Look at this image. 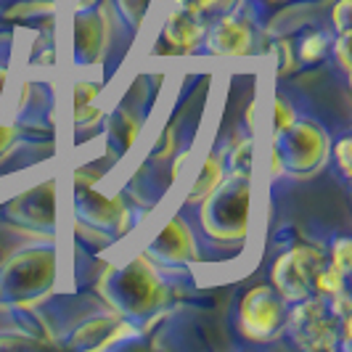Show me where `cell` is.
<instances>
[{"instance_id": "6da1fadb", "label": "cell", "mask_w": 352, "mask_h": 352, "mask_svg": "<svg viewBox=\"0 0 352 352\" xmlns=\"http://www.w3.org/2000/svg\"><path fill=\"white\" fill-rule=\"evenodd\" d=\"M101 294L124 316H146L164 302V286L148 257H138L124 267H111L101 281Z\"/></svg>"}, {"instance_id": "7a4b0ae2", "label": "cell", "mask_w": 352, "mask_h": 352, "mask_svg": "<svg viewBox=\"0 0 352 352\" xmlns=\"http://www.w3.org/2000/svg\"><path fill=\"white\" fill-rule=\"evenodd\" d=\"M201 223L214 239H244L249 228V177L230 175L228 183H220L204 199Z\"/></svg>"}, {"instance_id": "3957f363", "label": "cell", "mask_w": 352, "mask_h": 352, "mask_svg": "<svg viewBox=\"0 0 352 352\" xmlns=\"http://www.w3.org/2000/svg\"><path fill=\"white\" fill-rule=\"evenodd\" d=\"M56 276L53 249H30L16 254L0 273V292L11 300H32L51 289Z\"/></svg>"}, {"instance_id": "277c9868", "label": "cell", "mask_w": 352, "mask_h": 352, "mask_svg": "<svg viewBox=\"0 0 352 352\" xmlns=\"http://www.w3.org/2000/svg\"><path fill=\"white\" fill-rule=\"evenodd\" d=\"M323 267V254L316 247H294L278 257L273 283L283 300H305L316 289V276Z\"/></svg>"}, {"instance_id": "5b68a950", "label": "cell", "mask_w": 352, "mask_h": 352, "mask_svg": "<svg viewBox=\"0 0 352 352\" xmlns=\"http://www.w3.org/2000/svg\"><path fill=\"white\" fill-rule=\"evenodd\" d=\"M302 305L292 313V334L297 344L305 350H331L336 347V334H339V318L331 313V307L323 300H300Z\"/></svg>"}, {"instance_id": "8992f818", "label": "cell", "mask_w": 352, "mask_h": 352, "mask_svg": "<svg viewBox=\"0 0 352 352\" xmlns=\"http://www.w3.org/2000/svg\"><path fill=\"white\" fill-rule=\"evenodd\" d=\"M278 157L292 173H310L326 157V135L313 122H294L278 135Z\"/></svg>"}, {"instance_id": "52a82bcc", "label": "cell", "mask_w": 352, "mask_h": 352, "mask_svg": "<svg viewBox=\"0 0 352 352\" xmlns=\"http://www.w3.org/2000/svg\"><path fill=\"white\" fill-rule=\"evenodd\" d=\"M283 323V297L270 286L252 289L241 302V329L249 339H270Z\"/></svg>"}, {"instance_id": "ba28073f", "label": "cell", "mask_w": 352, "mask_h": 352, "mask_svg": "<svg viewBox=\"0 0 352 352\" xmlns=\"http://www.w3.org/2000/svg\"><path fill=\"white\" fill-rule=\"evenodd\" d=\"M148 254L157 257L159 263L167 265H186L194 263L199 257L194 236H191V230L186 228V223H180V220H173L167 228L159 233Z\"/></svg>"}, {"instance_id": "9c48e42d", "label": "cell", "mask_w": 352, "mask_h": 352, "mask_svg": "<svg viewBox=\"0 0 352 352\" xmlns=\"http://www.w3.org/2000/svg\"><path fill=\"white\" fill-rule=\"evenodd\" d=\"M106 19L101 14H82L74 19V58L80 61H98L106 48Z\"/></svg>"}, {"instance_id": "30bf717a", "label": "cell", "mask_w": 352, "mask_h": 352, "mask_svg": "<svg viewBox=\"0 0 352 352\" xmlns=\"http://www.w3.org/2000/svg\"><path fill=\"white\" fill-rule=\"evenodd\" d=\"M207 48L214 56H244L252 48V30L239 19L223 16L212 27Z\"/></svg>"}, {"instance_id": "8fae6325", "label": "cell", "mask_w": 352, "mask_h": 352, "mask_svg": "<svg viewBox=\"0 0 352 352\" xmlns=\"http://www.w3.org/2000/svg\"><path fill=\"white\" fill-rule=\"evenodd\" d=\"M164 37L170 45H175L180 51H191L204 37V21L199 16V11L188 6H180L177 11H173L164 21Z\"/></svg>"}, {"instance_id": "7c38bea8", "label": "cell", "mask_w": 352, "mask_h": 352, "mask_svg": "<svg viewBox=\"0 0 352 352\" xmlns=\"http://www.w3.org/2000/svg\"><path fill=\"white\" fill-rule=\"evenodd\" d=\"M77 207H80V214L90 223H96V226H106V228L124 226L122 199H104V196L82 188L80 196H77Z\"/></svg>"}, {"instance_id": "4fadbf2b", "label": "cell", "mask_w": 352, "mask_h": 352, "mask_svg": "<svg viewBox=\"0 0 352 352\" xmlns=\"http://www.w3.org/2000/svg\"><path fill=\"white\" fill-rule=\"evenodd\" d=\"M223 177H226V167H223L220 157H210L207 162H204V167H201L199 177H196L191 194H188V204H201V201H204V199L223 183Z\"/></svg>"}, {"instance_id": "5bb4252c", "label": "cell", "mask_w": 352, "mask_h": 352, "mask_svg": "<svg viewBox=\"0 0 352 352\" xmlns=\"http://www.w3.org/2000/svg\"><path fill=\"white\" fill-rule=\"evenodd\" d=\"M72 96H74V122L77 124H93L101 117V111L93 104V98L98 96V85H93V82H77Z\"/></svg>"}, {"instance_id": "9a60e30c", "label": "cell", "mask_w": 352, "mask_h": 352, "mask_svg": "<svg viewBox=\"0 0 352 352\" xmlns=\"http://www.w3.org/2000/svg\"><path fill=\"white\" fill-rule=\"evenodd\" d=\"M135 133H138V120L133 114H127L124 109L114 111V117L109 120V138L111 143H122V148H127L130 143L135 141Z\"/></svg>"}, {"instance_id": "2e32d148", "label": "cell", "mask_w": 352, "mask_h": 352, "mask_svg": "<svg viewBox=\"0 0 352 352\" xmlns=\"http://www.w3.org/2000/svg\"><path fill=\"white\" fill-rule=\"evenodd\" d=\"M344 278H347V276H342L334 265H331V267L323 265L320 273L316 276V289L323 297H336V294L344 292Z\"/></svg>"}, {"instance_id": "e0dca14e", "label": "cell", "mask_w": 352, "mask_h": 352, "mask_svg": "<svg viewBox=\"0 0 352 352\" xmlns=\"http://www.w3.org/2000/svg\"><path fill=\"white\" fill-rule=\"evenodd\" d=\"M228 170L233 177H249L252 173V141H241L228 159Z\"/></svg>"}, {"instance_id": "ac0fdd59", "label": "cell", "mask_w": 352, "mask_h": 352, "mask_svg": "<svg viewBox=\"0 0 352 352\" xmlns=\"http://www.w3.org/2000/svg\"><path fill=\"white\" fill-rule=\"evenodd\" d=\"M329 48V40L320 35V32H313L310 37H305V43H302V58L310 64V61H318L323 53Z\"/></svg>"}, {"instance_id": "d6986e66", "label": "cell", "mask_w": 352, "mask_h": 352, "mask_svg": "<svg viewBox=\"0 0 352 352\" xmlns=\"http://www.w3.org/2000/svg\"><path fill=\"white\" fill-rule=\"evenodd\" d=\"M334 267L342 273V276H347L352 267V241L350 239H339L334 244Z\"/></svg>"}, {"instance_id": "ffe728a7", "label": "cell", "mask_w": 352, "mask_h": 352, "mask_svg": "<svg viewBox=\"0 0 352 352\" xmlns=\"http://www.w3.org/2000/svg\"><path fill=\"white\" fill-rule=\"evenodd\" d=\"M294 122H297V117H294L292 106L286 104L283 98H276V135L286 133Z\"/></svg>"}, {"instance_id": "44dd1931", "label": "cell", "mask_w": 352, "mask_h": 352, "mask_svg": "<svg viewBox=\"0 0 352 352\" xmlns=\"http://www.w3.org/2000/svg\"><path fill=\"white\" fill-rule=\"evenodd\" d=\"M350 8L352 0H339L334 6V24L339 32H350Z\"/></svg>"}, {"instance_id": "7402d4cb", "label": "cell", "mask_w": 352, "mask_h": 352, "mask_svg": "<svg viewBox=\"0 0 352 352\" xmlns=\"http://www.w3.org/2000/svg\"><path fill=\"white\" fill-rule=\"evenodd\" d=\"M336 159H339V167H342L344 177H350V173H352V141L350 138H342V141H339V146H336Z\"/></svg>"}, {"instance_id": "603a6c76", "label": "cell", "mask_w": 352, "mask_h": 352, "mask_svg": "<svg viewBox=\"0 0 352 352\" xmlns=\"http://www.w3.org/2000/svg\"><path fill=\"white\" fill-rule=\"evenodd\" d=\"M336 58H339L342 69L350 74V32H339V43H336Z\"/></svg>"}, {"instance_id": "cb8c5ba5", "label": "cell", "mask_w": 352, "mask_h": 352, "mask_svg": "<svg viewBox=\"0 0 352 352\" xmlns=\"http://www.w3.org/2000/svg\"><path fill=\"white\" fill-rule=\"evenodd\" d=\"M173 148H175V127L170 124V127L164 130V143L159 141L154 154H157V157H170V151H173Z\"/></svg>"}, {"instance_id": "d4e9b609", "label": "cell", "mask_w": 352, "mask_h": 352, "mask_svg": "<svg viewBox=\"0 0 352 352\" xmlns=\"http://www.w3.org/2000/svg\"><path fill=\"white\" fill-rule=\"evenodd\" d=\"M11 143H14V130H11V127H6V124H0V154H3Z\"/></svg>"}, {"instance_id": "484cf974", "label": "cell", "mask_w": 352, "mask_h": 352, "mask_svg": "<svg viewBox=\"0 0 352 352\" xmlns=\"http://www.w3.org/2000/svg\"><path fill=\"white\" fill-rule=\"evenodd\" d=\"M186 159H188V154H180V157L175 159V164H173V177H177V173H180V167L186 164Z\"/></svg>"}, {"instance_id": "4316f807", "label": "cell", "mask_w": 352, "mask_h": 352, "mask_svg": "<svg viewBox=\"0 0 352 352\" xmlns=\"http://www.w3.org/2000/svg\"><path fill=\"white\" fill-rule=\"evenodd\" d=\"M3 82H6V72L0 69V90H3Z\"/></svg>"}]
</instances>
